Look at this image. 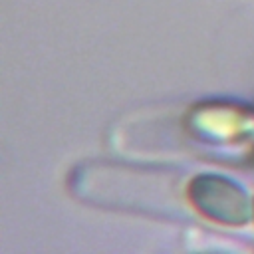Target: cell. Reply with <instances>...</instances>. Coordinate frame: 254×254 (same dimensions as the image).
Wrapping results in <instances>:
<instances>
[{"label": "cell", "instance_id": "obj_1", "mask_svg": "<svg viewBox=\"0 0 254 254\" xmlns=\"http://www.w3.org/2000/svg\"><path fill=\"white\" fill-rule=\"evenodd\" d=\"M189 190L196 208L206 216L226 224H242L246 220V198L240 189L228 181L218 177H200L192 187H189Z\"/></svg>", "mask_w": 254, "mask_h": 254}]
</instances>
